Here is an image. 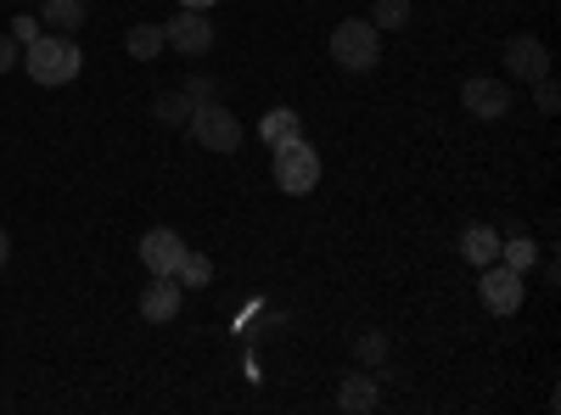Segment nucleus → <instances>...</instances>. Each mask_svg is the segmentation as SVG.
Returning <instances> with one entry per match:
<instances>
[{
	"instance_id": "10",
	"label": "nucleus",
	"mask_w": 561,
	"mask_h": 415,
	"mask_svg": "<svg viewBox=\"0 0 561 415\" xmlns=\"http://www.w3.org/2000/svg\"><path fill=\"white\" fill-rule=\"evenodd\" d=\"M185 303V287L174 281V275H152V287L140 292V320H152V326H169V320L180 314Z\"/></svg>"
},
{
	"instance_id": "13",
	"label": "nucleus",
	"mask_w": 561,
	"mask_h": 415,
	"mask_svg": "<svg viewBox=\"0 0 561 415\" xmlns=\"http://www.w3.org/2000/svg\"><path fill=\"white\" fill-rule=\"evenodd\" d=\"M304 135V118L293 113V107H275V113H264V124H259V141L275 152V147H287V141H298Z\"/></svg>"
},
{
	"instance_id": "9",
	"label": "nucleus",
	"mask_w": 561,
	"mask_h": 415,
	"mask_svg": "<svg viewBox=\"0 0 561 415\" xmlns=\"http://www.w3.org/2000/svg\"><path fill=\"white\" fill-rule=\"evenodd\" d=\"M180 258H185L180 230L158 224V230H147V237H140V264H147L152 275H174V269H180Z\"/></svg>"
},
{
	"instance_id": "26",
	"label": "nucleus",
	"mask_w": 561,
	"mask_h": 415,
	"mask_svg": "<svg viewBox=\"0 0 561 415\" xmlns=\"http://www.w3.org/2000/svg\"><path fill=\"white\" fill-rule=\"evenodd\" d=\"M180 7H185V12H208V7H214V0H180Z\"/></svg>"
},
{
	"instance_id": "5",
	"label": "nucleus",
	"mask_w": 561,
	"mask_h": 415,
	"mask_svg": "<svg viewBox=\"0 0 561 415\" xmlns=\"http://www.w3.org/2000/svg\"><path fill=\"white\" fill-rule=\"evenodd\" d=\"M483 309L489 314H500V320H511L523 309V298H528V275H517V269H505L500 258L494 264H483Z\"/></svg>"
},
{
	"instance_id": "1",
	"label": "nucleus",
	"mask_w": 561,
	"mask_h": 415,
	"mask_svg": "<svg viewBox=\"0 0 561 415\" xmlns=\"http://www.w3.org/2000/svg\"><path fill=\"white\" fill-rule=\"evenodd\" d=\"M18 68H28V79H34V84L57 90V84H73V79H79L84 57H79L73 34H39V39H28V45H23V62H18Z\"/></svg>"
},
{
	"instance_id": "17",
	"label": "nucleus",
	"mask_w": 561,
	"mask_h": 415,
	"mask_svg": "<svg viewBox=\"0 0 561 415\" xmlns=\"http://www.w3.org/2000/svg\"><path fill=\"white\" fill-rule=\"evenodd\" d=\"M152 118L169 124V129H180L185 118H192V96H185V90H163V96L152 102Z\"/></svg>"
},
{
	"instance_id": "11",
	"label": "nucleus",
	"mask_w": 561,
	"mask_h": 415,
	"mask_svg": "<svg viewBox=\"0 0 561 415\" xmlns=\"http://www.w3.org/2000/svg\"><path fill=\"white\" fill-rule=\"evenodd\" d=\"M500 242H505V237H500L494 224H466V230H460V258L483 269V264L500 258Z\"/></svg>"
},
{
	"instance_id": "2",
	"label": "nucleus",
	"mask_w": 561,
	"mask_h": 415,
	"mask_svg": "<svg viewBox=\"0 0 561 415\" xmlns=\"http://www.w3.org/2000/svg\"><path fill=\"white\" fill-rule=\"evenodd\" d=\"M382 57V28L370 23V18H343L332 28V62L348 68V73H370Z\"/></svg>"
},
{
	"instance_id": "14",
	"label": "nucleus",
	"mask_w": 561,
	"mask_h": 415,
	"mask_svg": "<svg viewBox=\"0 0 561 415\" xmlns=\"http://www.w3.org/2000/svg\"><path fill=\"white\" fill-rule=\"evenodd\" d=\"M124 51L135 57V62H158L169 45H163V23H135L129 34H124Z\"/></svg>"
},
{
	"instance_id": "8",
	"label": "nucleus",
	"mask_w": 561,
	"mask_h": 415,
	"mask_svg": "<svg viewBox=\"0 0 561 415\" xmlns=\"http://www.w3.org/2000/svg\"><path fill=\"white\" fill-rule=\"evenodd\" d=\"M460 107L472 118H483V124H494L511 107V90H505V79H466L460 84Z\"/></svg>"
},
{
	"instance_id": "20",
	"label": "nucleus",
	"mask_w": 561,
	"mask_h": 415,
	"mask_svg": "<svg viewBox=\"0 0 561 415\" xmlns=\"http://www.w3.org/2000/svg\"><path fill=\"white\" fill-rule=\"evenodd\" d=\"M354 359H359V365H382V359H388V337H382V332H359Z\"/></svg>"
},
{
	"instance_id": "21",
	"label": "nucleus",
	"mask_w": 561,
	"mask_h": 415,
	"mask_svg": "<svg viewBox=\"0 0 561 415\" xmlns=\"http://www.w3.org/2000/svg\"><path fill=\"white\" fill-rule=\"evenodd\" d=\"M534 107L545 113V118H556L561 113V90H556V79L545 73V79H534Z\"/></svg>"
},
{
	"instance_id": "18",
	"label": "nucleus",
	"mask_w": 561,
	"mask_h": 415,
	"mask_svg": "<svg viewBox=\"0 0 561 415\" xmlns=\"http://www.w3.org/2000/svg\"><path fill=\"white\" fill-rule=\"evenodd\" d=\"M174 281H180V287H208V281H214V258L185 247V258H180V269H174Z\"/></svg>"
},
{
	"instance_id": "23",
	"label": "nucleus",
	"mask_w": 561,
	"mask_h": 415,
	"mask_svg": "<svg viewBox=\"0 0 561 415\" xmlns=\"http://www.w3.org/2000/svg\"><path fill=\"white\" fill-rule=\"evenodd\" d=\"M18 62H23V45H18L12 34H0V73H12Z\"/></svg>"
},
{
	"instance_id": "25",
	"label": "nucleus",
	"mask_w": 561,
	"mask_h": 415,
	"mask_svg": "<svg viewBox=\"0 0 561 415\" xmlns=\"http://www.w3.org/2000/svg\"><path fill=\"white\" fill-rule=\"evenodd\" d=\"M7 258H12V237L0 230V269H7Z\"/></svg>"
},
{
	"instance_id": "6",
	"label": "nucleus",
	"mask_w": 561,
	"mask_h": 415,
	"mask_svg": "<svg viewBox=\"0 0 561 415\" xmlns=\"http://www.w3.org/2000/svg\"><path fill=\"white\" fill-rule=\"evenodd\" d=\"M163 45H169V51H180V57H208L214 51V18L180 7V18L163 23Z\"/></svg>"
},
{
	"instance_id": "19",
	"label": "nucleus",
	"mask_w": 561,
	"mask_h": 415,
	"mask_svg": "<svg viewBox=\"0 0 561 415\" xmlns=\"http://www.w3.org/2000/svg\"><path fill=\"white\" fill-rule=\"evenodd\" d=\"M370 23L377 28H404L410 23V0H377V7H370Z\"/></svg>"
},
{
	"instance_id": "4",
	"label": "nucleus",
	"mask_w": 561,
	"mask_h": 415,
	"mask_svg": "<svg viewBox=\"0 0 561 415\" xmlns=\"http://www.w3.org/2000/svg\"><path fill=\"white\" fill-rule=\"evenodd\" d=\"M275 186L287 192V197H309L320 186V152L304 141H287V147H275Z\"/></svg>"
},
{
	"instance_id": "24",
	"label": "nucleus",
	"mask_w": 561,
	"mask_h": 415,
	"mask_svg": "<svg viewBox=\"0 0 561 415\" xmlns=\"http://www.w3.org/2000/svg\"><path fill=\"white\" fill-rule=\"evenodd\" d=\"M12 39H18V45L39 39V18H18V23H12Z\"/></svg>"
},
{
	"instance_id": "16",
	"label": "nucleus",
	"mask_w": 561,
	"mask_h": 415,
	"mask_svg": "<svg viewBox=\"0 0 561 415\" xmlns=\"http://www.w3.org/2000/svg\"><path fill=\"white\" fill-rule=\"evenodd\" d=\"M534 258H539V247L523 237V230H511V242H500V264H505V269L528 275V269H534Z\"/></svg>"
},
{
	"instance_id": "7",
	"label": "nucleus",
	"mask_w": 561,
	"mask_h": 415,
	"mask_svg": "<svg viewBox=\"0 0 561 415\" xmlns=\"http://www.w3.org/2000/svg\"><path fill=\"white\" fill-rule=\"evenodd\" d=\"M505 73H511V79H523V84L545 79V73H550L545 39H534V34H511V39H505Z\"/></svg>"
},
{
	"instance_id": "12",
	"label": "nucleus",
	"mask_w": 561,
	"mask_h": 415,
	"mask_svg": "<svg viewBox=\"0 0 561 415\" xmlns=\"http://www.w3.org/2000/svg\"><path fill=\"white\" fill-rule=\"evenodd\" d=\"M337 404L348 410V415H370L382 404V388H377V377H343V388H337Z\"/></svg>"
},
{
	"instance_id": "22",
	"label": "nucleus",
	"mask_w": 561,
	"mask_h": 415,
	"mask_svg": "<svg viewBox=\"0 0 561 415\" xmlns=\"http://www.w3.org/2000/svg\"><path fill=\"white\" fill-rule=\"evenodd\" d=\"M185 96H192V107L219 102V84H214V79H185Z\"/></svg>"
},
{
	"instance_id": "3",
	"label": "nucleus",
	"mask_w": 561,
	"mask_h": 415,
	"mask_svg": "<svg viewBox=\"0 0 561 415\" xmlns=\"http://www.w3.org/2000/svg\"><path fill=\"white\" fill-rule=\"evenodd\" d=\"M185 129H192V141L214 158H230V152H242V118L219 107V102H203L192 107V118H185Z\"/></svg>"
},
{
	"instance_id": "15",
	"label": "nucleus",
	"mask_w": 561,
	"mask_h": 415,
	"mask_svg": "<svg viewBox=\"0 0 561 415\" xmlns=\"http://www.w3.org/2000/svg\"><path fill=\"white\" fill-rule=\"evenodd\" d=\"M84 7H90V0H39V18L51 23L57 34H79V23H84Z\"/></svg>"
}]
</instances>
